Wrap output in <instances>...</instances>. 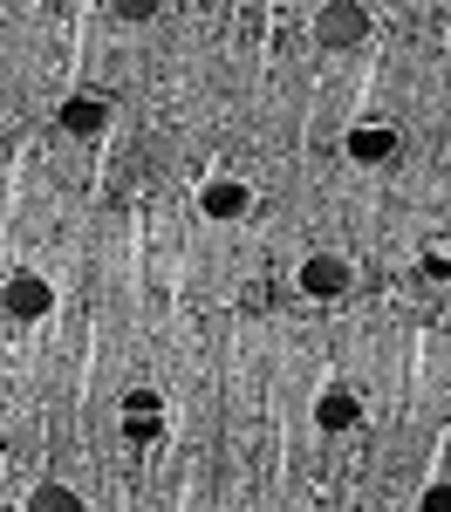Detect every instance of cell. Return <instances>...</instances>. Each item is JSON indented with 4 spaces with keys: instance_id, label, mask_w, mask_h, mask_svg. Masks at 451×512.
<instances>
[{
    "instance_id": "cell-1",
    "label": "cell",
    "mask_w": 451,
    "mask_h": 512,
    "mask_svg": "<svg viewBox=\"0 0 451 512\" xmlns=\"http://www.w3.org/2000/svg\"><path fill=\"white\" fill-rule=\"evenodd\" d=\"M123 437H130V444H158L164 437V396L158 390H130L123 396Z\"/></svg>"
},
{
    "instance_id": "cell-2",
    "label": "cell",
    "mask_w": 451,
    "mask_h": 512,
    "mask_svg": "<svg viewBox=\"0 0 451 512\" xmlns=\"http://www.w3.org/2000/svg\"><path fill=\"white\" fill-rule=\"evenodd\" d=\"M315 35L328 41V48H349V41L369 35V7H356V0H342V7H322L315 14Z\"/></svg>"
},
{
    "instance_id": "cell-3",
    "label": "cell",
    "mask_w": 451,
    "mask_h": 512,
    "mask_svg": "<svg viewBox=\"0 0 451 512\" xmlns=\"http://www.w3.org/2000/svg\"><path fill=\"white\" fill-rule=\"evenodd\" d=\"M349 260H335V253H315L308 267H301V294H315V301H342L349 294Z\"/></svg>"
},
{
    "instance_id": "cell-4",
    "label": "cell",
    "mask_w": 451,
    "mask_h": 512,
    "mask_svg": "<svg viewBox=\"0 0 451 512\" xmlns=\"http://www.w3.org/2000/svg\"><path fill=\"white\" fill-rule=\"evenodd\" d=\"M0 301H7V315H21V321H35V315H48V280L41 274H7V287H0Z\"/></svg>"
},
{
    "instance_id": "cell-5",
    "label": "cell",
    "mask_w": 451,
    "mask_h": 512,
    "mask_svg": "<svg viewBox=\"0 0 451 512\" xmlns=\"http://www.w3.org/2000/svg\"><path fill=\"white\" fill-rule=\"evenodd\" d=\"M349 158H356V164L397 158V130H390V123H356V130H349Z\"/></svg>"
},
{
    "instance_id": "cell-6",
    "label": "cell",
    "mask_w": 451,
    "mask_h": 512,
    "mask_svg": "<svg viewBox=\"0 0 451 512\" xmlns=\"http://www.w3.org/2000/svg\"><path fill=\"white\" fill-rule=\"evenodd\" d=\"M62 130H69V137H96V130H103V123H110V110H103V96H69V103H62Z\"/></svg>"
},
{
    "instance_id": "cell-7",
    "label": "cell",
    "mask_w": 451,
    "mask_h": 512,
    "mask_svg": "<svg viewBox=\"0 0 451 512\" xmlns=\"http://www.w3.org/2000/svg\"><path fill=\"white\" fill-rule=\"evenodd\" d=\"M315 417H322V431H356V424H363V410H356V396H349V390H322Z\"/></svg>"
},
{
    "instance_id": "cell-8",
    "label": "cell",
    "mask_w": 451,
    "mask_h": 512,
    "mask_svg": "<svg viewBox=\"0 0 451 512\" xmlns=\"http://www.w3.org/2000/svg\"><path fill=\"white\" fill-rule=\"evenodd\" d=\"M212 219H240L246 212V185H233V178H219V185H205V198H199Z\"/></svg>"
},
{
    "instance_id": "cell-9",
    "label": "cell",
    "mask_w": 451,
    "mask_h": 512,
    "mask_svg": "<svg viewBox=\"0 0 451 512\" xmlns=\"http://www.w3.org/2000/svg\"><path fill=\"white\" fill-rule=\"evenodd\" d=\"M28 512H82V499L69 492V485H41L35 499H28Z\"/></svg>"
},
{
    "instance_id": "cell-10",
    "label": "cell",
    "mask_w": 451,
    "mask_h": 512,
    "mask_svg": "<svg viewBox=\"0 0 451 512\" xmlns=\"http://www.w3.org/2000/svg\"><path fill=\"white\" fill-rule=\"evenodd\" d=\"M110 14H117V21H151V14H158V0H117Z\"/></svg>"
},
{
    "instance_id": "cell-11",
    "label": "cell",
    "mask_w": 451,
    "mask_h": 512,
    "mask_svg": "<svg viewBox=\"0 0 451 512\" xmlns=\"http://www.w3.org/2000/svg\"><path fill=\"white\" fill-rule=\"evenodd\" d=\"M424 512H451V485H431L424 492Z\"/></svg>"
},
{
    "instance_id": "cell-12",
    "label": "cell",
    "mask_w": 451,
    "mask_h": 512,
    "mask_svg": "<svg viewBox=\"0 0 451 512\" xmlns=\"http://www.w3.org/2000/svg\"><path fill=\"white\" fill-rule=\"evenodd\" d=\"M424 274H431V280H451V253H431V260H424Z\"/></svg>"
}]
</instances>
